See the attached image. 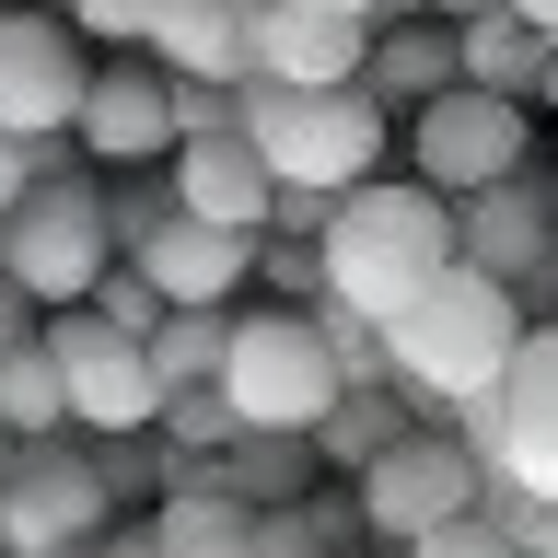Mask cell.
Returning a JSON list of instances; mask_svg holds the SVG:
<instances>
[{
  "label": "cell",
  "instance_id": "cell-8",
  "mask_svg": "<svg viewBox=\"0 0 558 558\" xmlns=\"http://www.w3.org/2000/svg\"><path fill=\"white\" fill-rule=\"evenodd\" d=\"M477 488H488V465H477L465 430H396L373 465H349V500H361V523H373L384 547H418V535L453 523Z\"/></svg>",
  "mask_w": 558,
  "mask_h": 558
},
{
  "label": "cell",
  "instance_id": "cell-30",
  "mask_svg": "<svg viewBox=\"0 0 558 558\" xmlns=\"http://www.w3.org/2000/svg\"><path fill=\"white\" fill-rule=\"evenodd\" d=\"M94 314H105V326H129V338H151V314H163V291H151L140 268H105V279H94Z\"/></svg>",
  "mask_w": 558,
  "mask_h": 558
},
{
  "label": "cell",
  "instance_id": "cell-12",
  "mask_svg": "<svg viewBox=\"0 0 558 558\" xmlns=\"http://www.w3.org/2000/svg\"><path fill=\"white\" fill-rule=\"evenodd\" d=\"M488 477L535 488V500H558V326H523L512 373L488 384Z\"/></svg>",
  "mask_w": 558,
  "mask_h": 558
},
{
  "label": "cell",
  "instance_id": "cell-29",
  "mask_svg": "<svg viewBox=\"0 0 558 558\" xmlns=\"http://www.w3.org/2000/svg\"><path fill=\"white\" fill-rule=\"evenodd\" d=\"M256 279H268V303H314L326 291V268H314V233H256Z\"/></svg>",
  "mask_w": 558,
  "mask_h": 558
},
{
  "label": "cell",
  "instance_id": "cell-7",
  "mask_svg": "<svg viewBox=\"0 0 558 558\" xmlns=\"http://www.w3.org/2000/svg\"><path fill=\"white\" fill-rule=\"evenodd\" d=\"M47 361H59V396H70V430H94V442H129L163 418V384H151V349L129 326H105L94 303H59L47 326Z\"/></svg>",
  "mask_w": 558,
  "mask_h": 558
},
{
  "label": "cell",
  "instance_id": "cell-16",
  "mask_svg": "<svg viewBox=\"0 0 558 558\" xmlns=\"http://www.w3.org/2000/svg\"><path fill=\"white\" fill-rule=\"evenodd\" d=\"M163 163H174V209L233 221V233H268V221H279V174H268V151L244 140V117H221V129H186Z\"/></svg>",
  "mask_w": 558,
  "mask_h": 558
},
{
  "label": "cell",
  "instance_id": "cell-6",
  "mask_svg": "<svg viewBox=\"0 0 558 558\" xmlns=\"http://www.w3.org/2000/svg\"><path fill=\"white\" fill-rule=\"evenodd\" d=\"M396 140H408V174H418V186L465 198V186H488V174H523V151H535V94L442 82V94H418L408 117H396Z\"/></svg>",
  "mask_w": 558,
  "mask_h": 558
},
{
  "label": "cell",
  "instance_id": "cell-9",
  "mask_svg": "<svg viewBox=\"0 0 558 558\" xmlns=\"http://www.w3.org/2000/svg\"><path fill=\"white\" fill-rule=\"evenodd\" d=\"M94 535H105V477H94V453H70L59 430L0 453V547H12V558H82Z\"/></svg>",
  "mask_w": 558,
  "mask_h": 558
},
{
  "label": "cell",
  "instance_id": "cell-34",
  "mask_svg": "<svg viewBox=\"0 0 558 558\" xmlns=\"http://www.w3.org/2000/svg\"><path fill=\"white\" fill-rule=\"evenodd\" d=\"M82 558H163V547H151V523H140V535H117V523H105V535H94Z\"/></svg>",
  "mask_w": 558,
  "mask_h": 558
},
{
  "label": "cell",
  "instance_id": "cell-24",
  "mask_svg": "<svg viewBox=\"0 0 558 558\" xmlns=\"http://www.w3.org/2000/svg\"><path fill=\"white\" fill-rule=\"evenodd\" d=\"M408 430V408H396V384H349L338 408H326V430H314V453L326 465H373L384 442Z\"/></svg>",
  "mask_w": 558,
  "mask_h": 558
},
{
  "label": "cell",
  "instance_id": "cell-20",
  "mask_svg": "<svg viewBox=\"0 0 558 558\" xmlns=\"http://www.w3.org/2000/svg\"><path fill=\"white\" fill-rule=\"evenodd\" d=\"M465 82H488V94H535V70H547V35L523 24L512 0H488V12H465Z\"/></svg>",
  "mask_w": 558,
  "mask_h": 558
},
{
  "label": "cell",
  "instance_id": "cell-28",
  "mask_svg": "<svg viewBox=\"0 0 558 558\" xmlns=\"http://www.w3.org/2000/svg\"><path fill=\"white\" fill-rule=\"evenodd\" d=\"M244 558H338L326 547V512H303V500H256V535H244Z\"/></svg>",
  "mask_w": 558,
  "mask_h": 558
},
{
  "label": "cell",
  "instance_id": "cell-3",
  "mask_svg": "<svg viewBox=\"0 0 558 558\" xmlns=\"http://www.w3.org/2000/svg\"><path fill=\"white\" fill-rule=\"evenodd\" d=\"M233 117L268 151V174L303 186V198H338V186L384 174V140H396V105L373 82H233Z\"/></svg>",
  "mask_w": 558,
  "mask_h": 558
},
{
  "label": "cell",
  "instance_id": "cell-38",
  "mask_svg": "<svg viewBox=\"0 0 558 558\" xmlns=\"http://www.w3.org/2000/svg\"><path fill=\"white\" fill-rule=\"evenodd\" d=\"M430 12H453V24H465V12H488V0H430Z\"/></svg>",
  "mask_w": 558,
  "mask_h": 558
},
{
  "label": "cell",
  "instance_id": "cell-37",
  "mask_svg": "<svg viewBox=\"0 0 558 558\" xmlns=\"http://www.w3.org/2000/svg\"><path fill=\"white\" fill-rule=\"evenodd\" d=\"M535 105H547V117H558V47H547V70H535Z\"/></svg>",
  "mask_w": 558,
  "mask_h": 558
},
{
  "label": "cell",
  "instance_id": "cell-22",
  "mask_svg": "<svg viewBox=\"0 0 558 558\" xmlns=\"http://www.w3.org/2000/svg\"><path fill=\"white\" fill-rule=\"evenodd\" d=\"M47 430H70V396H59L47 338H24V349H0V442H47Z\"/></svg>",
  "mask_w": 558,
  "mask_h": 558
},
{
  "label": "cell",
  "instance_id": "cell-39",
  "mask_svg": "<svg viewBox=\"0 0 558 558\" xmlns=\"http://www.w3.org/2000/svg\"><path fill=\"white\" fill-rule=\"evenodd\" d=\"M338 12H384V0H338Z\"/></svg>",
  "mask_w": 558,
  "mask_h": 558
},
{
  "label": "cell",
  "instance_id": "cell-27",
  "mask_svg": "<svg viewBox=\"0 0 558 558\" xmlns=\"http://www.w3.org/2000/svg\"><path fill=\"white\" fill-rule=\"evenodd\" d=\"M396 558H523V535L488 512V500H465L453 523H430V535H418V547H396Z\"/></svg>",
  "mask_w": 558,
  "mask_h": 558
},
{
  "label": "cell",
  "instance_id": "cell-14",
  "mask_svg": "<svg viewBox=\"0 0 558 558\" xmlns=\"http://www.w3.org/2000/svg\"><path fill=\"white\" fill-rule=\"evenodd\" d=\"M70 140H82L94 163H163V151H174V70L151 59V47L105 59L94 82H82V117H70Z\"/></svg>",
  "mask_w": 558,
  "mask_h": 558
},
{
  "label": "cell",
  "instance_id": "cell-17",
  "mask_svg": "<svg viewBox=\"0 0 558 558\" xmlns=\"http://www.w3.org/2000/svg\"><path fill=\"white\" fill-rule=\"evenodd\" d=\"M244 24H256V0H151V59L174 70V82H244Z\"/></svg>",
  "mask_w": 558,
  "mask_h": 558
},
{
  "label": "cell",
  "instance_id": "cell-36",
  "mask_svg": "<svg viewBox=\"0 0 558 558\" xmlns=\"http://www.w3.org/2000/svg\"><path fill=\"white\" fill-rule=\"evenodd\" d=\"M523 547H535V558H558V500H547V523H535V535H523Z\"/></svg>",
  "mask_w": 558,
  "mask_h": 558
},
{
  "label": "cell",
  "instance_id": "cell-40",
  "mask_svg": "<svg viewBox=\"0 0 558 558\" xmlns=\"http://www.w3.org/2000/svg\"><path fill=\"white\" fill-rule=\"evenodd\" d=\"M59 12H70V0H59Z\"/></svg>",
  "mask_w": 558,
  "mask_h": 558
},
{
  "label": "cell",
  "instance_id": "cell-25",
  "mask_svg": "<svg viewBox=\"0 0 558 558\" xmlns=\"http://www.w3.org/2000/svg\"><path fill=\"white\" fill-rule=\"evenodd\" d=\"M151 430H163L174 453H221V442H233V430H244V418H233V396H221V384H174V396H163V418H151Z\"/></svg>",
  "mask_w": 558,
  "mask_h": 558
},
{
  "label": "cell",
  "instance_id": "cell-35",
  "mask_svg": "<svg viewBox=\"0 0 558 558\" xmlns=\"http://www.w3.org/2000/svg\"><path fill=\"white\" fill-rule=\"evenodd\" d=\"M512 12H523V24H535V35L558 47V0H512Z\"/></svg>",
  "mask_w": 558,
  "mask_h": 558
},
{
  "label": "cell",
  "instance_id": "cell-15",
  "mask_svg": "<svg viewBox=\"0 0 558 558\" xmlns=\"http://www.w3.org/2000/svg\"><path fill=\"white\" fill-rule=\"evenodd\" d=\"M244 82H361L373 59V12H338V0H256L244 24Z\"/></svg>",
  "mask_w": 558,
  "mask_h": 558
},
{
  "label": "cell",
  "instance_id": "cell-31",
  "mask_svg": "<svg viewBox=\"0 0 558 558\" xmlns=\"http://www.w3.org/2000/svg\"><path fill=\"white\" fill-rule=\"evenodd\" d=\"M70 24L105 35V47H140V35H151V0H70Z\"/></svg>",
  "mask_w": 558,
  "mask_h": 558
},
{
  "label": "cell",
  "instance_id": "cell-1",
  "mask_svg": "<svg viewBox=\"0 0 558 558\" xmlns=\"http://www.w3.org/2000/svg\"><path fill=\"white\" fill-rule=\"evenodd\" d=\"M314 268H326V303L384 326L430 268H453V198L418 186V174H361V186H338L326 221H314Z\"/></svg>",
  "mask_w": 558,
  "mask_h": 558
},
{
  "label": "cell",
  "instance_id": "cell-23",
  "mask_svg": "<svg viewBox=\"0 0 558 558\" xmlns=\"http://www.w3.org/2000/svg\"><path fill=\"white\" fill-rule=\"evenodd\" d=\"M209 465H221L244 500H291V488H303V465H314V430H233Z\"/></svg>",
  "mask_w": 558,
  "mask_h": 558
},
{
  "label": "cell",
  "instance_id": "cell-26",
  "mask_svg": "<svg viewBox=\"0 0 558 558\" xmlns=\"http://www.w3.org/2000/svg\"><path fill=\"white\" fill-rule=\"evenodd\" d=\"M314 326H326V361H338L349 384H396V361H384V326H373V314H349V303H326V291H314Z\"/></svg>",
  "mask_w": 558,
  "mask_h": 558
},
{
  "label": "cell",
  "instance_id": "cell-5",
  "mask_svg": "<svg viewBox=\"0 0 558 558\" xmlns=\"http://www.w3.org/2000/svg\"><path fill=\"white\" fill-rule=\"evenodd\" d=\"M0 268L24 279L47 314H59V303H94V279L117 268V209L94 198V174H70V163L35 174L24 198L0 209Z\"/></svg>",
  "mask_w": 558,
  "mask_h": 558
},
{
  "label": "cell",
  "instance_id": "cell-19",
  "mask_svg": "<svg viewBox=\"0 0 558 558\" xmlns=\"http://www.w3.org/2000/svg\"><path fill=\"white\" fill-rule=\"evenodd\" d=\"M244 535H256V500H244L221 465L174 477V500L151 512V547H163V558H244Z\"/></svg>",
  "mask_w": 558,
  "mask_h": 558
},
{
  "label": "cell",
  "instance_id": "cell-18",
  "mask_svg": "<svg viewBox=\"0 0 558 558\" xmlns=\"http://www.w3.org/2000/svg\"><path fill=\"white\" fill-rule=\"evenodd\" d=\"M361 82H373L396 117H408L418 94L465 82V35H453V12H384V24H373V59H361Z\"/></svg>",
  "mask_w": 558,
  "mask_h": 558
},
{
  "label": "cell",
  "instance_id": "cell-21",
  "mask_svg": "<svg viewBox=\"0 0 558 558\" xmlns=\"http://www.w3.org/2000/svg\"><path fill=\"white\" fill-rule=\"evenodd\" d=\"M221 338H233L221 303H163L151 338H140V349H151V384H163V396H174V384H221Z\"/></svg>",
  "mask_w": 558,
  "mask_h": 558
},
{
  "label": "cell",
  "instance_id": "cell-13",
  "mask_svg": "<svg viewBox=\"0 0 558 558\" xmlns=\"http://www.w3.org/2000/svg\"><path fill=\"white\" fill-rule=\"evenodd\" d=\"M453 256L488 279H547L558 268V198L535 186V174H488V186H465L453 198Z\"/></svg>",
  "mask_w": 558,
  "mask_h": 558
},
{
  "label": "cell",
  "instance_id": "cell-41",
  "mask_svg": "<svg viewBox=\"0 0 558 558\" xmlns=\"http://www.w3.org/2000/svg\"><path fill=\"white\" fill-rule=\"evenodd\" d=\"M0 558H12V547H0Z\"/></svg>",
  "mask_w": 558,
  "mask_h": 558
},
{
  "label": "cell",
  "instance_id": "cell-42",
  "mask_svg": "<svg viewBox=\"0 0 558 558\" xmlns=\"http://www.w3.org/2000/svg\"><path fill=\"white\" fill-rule=\"evenodd\" d=\"M0 453H12V442H0Z\"/></svg>",
  "mask_w": 558,
  "mask_h": 558
},
{
  "label": "cell",
  "instance_id": "cell-4",
  "mask_svg": "<svg viewBox=\"0 0 558 558\" xmlns=\"http://www.w3.org/2000/svg\"><path fill=\"white\" fill-rule=\"evenodd\" d=\"M221 396H233L244 430H326V408L349 396V373L326 361V326H314V303L233 314V338H221Z\"/></svg>",
  "mask_w": 558,
  "mask_h": 558
},
{
  "label": "cell",
  "instance_id": "cell-11",
  "mask_svg": "<svg viewBox=\"0 0 558 558\" xmlns=\"http://www.w3.org/2000/svg\"><path fill=\"white\" fill-rule=\"evenodd\" d=\"M117 244H129V268L163 303H233L244 279H256V233L198 221V209H117Z\"/></svg>",
  "mask_w": 558,
  "mask_h": 558
},
{
  "label": "cell",
  "instance_id": "cell-10",
  "mask_svg": "<svg viewBox=\"0 0 558 558\" xmlns=\"http://www.w3.org/2000/svg\"><path fill=\"white\" fill-rule=\"evenodd\" d=\"M82 24H70L59 0H0V129L12 140H70L82 117Z\"/></svg>",
  "mask_w": 558,
  "mask_h": 558
},
{
  "label": "cell",
  "instance_id": "cell-2",
  "mask_svg": "<svg viewBox=\"0 0 558 558\" xmlns=\"http://www.w3.org/2000/svg\"><path fill=\"white\" fill-rule=\"evenodd\" d=\"M523 349V291L488 268H430L408 291V303L384 314V361H396V384L408 396H430V408H465V396H488V384L512 373Z\"/></svg>",
  "mask_w": 558,
  "mask_h": 558
},
{
  "label": "cell",
  "instance_id": "cell-32",
  "mask_svg": "<svg viewBox=\"0 0 558 558\" xmlns=\"http://www.w3.org/2000/svg\"><path fill=\"white\" fill-rule=\"evenodd\" d=\"M35 314H47V303H35V291H24V279H12V268H0V349H24V338H35Z\"/></svg>",
  "mask_w": 558,
  "mask_h": 558
},
{
  "label": "cell",
  "instance_id": "cell-33",
  "mask_svg": "<svg viewBox=\"0 0 558 558\" xmlns=\"http://www.w3.org/2000/svg\"><path fill=\"white\" fill-rule=\"evenodd\" d=\"M24 186H35V140H12V129H0V209L24 198Z\"/></svg>",
  "mask_w": 558,
  "mask_h": 558
}]
</instances>
